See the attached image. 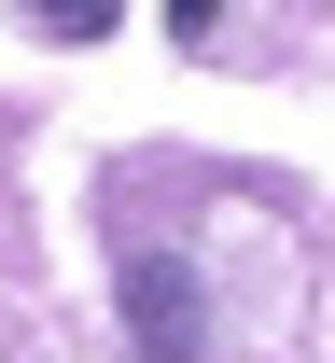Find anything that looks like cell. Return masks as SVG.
Wrapping results in <instances>:
<instances>
[{"instance_id": "obj_3", "label": "cell", "mask_w": 335, "mask_h": 363, "mask_svg": "<svg viewBox=\"0 0 335 363\" xmlns=\"http://www.w3.org/2000/svg\"><path fill=\"white\" fill-rule=\"evenodd\" d=\"M210 14H224V0H168V28H182V43H195V28H210Z\"/></svg>"}, {"instance_id": "obj_1", "label": "cell", "mask_w": 335, "mask_h": 363, "mask_svg": "<svg viewBox=\"0 0 335 363\" xmlns=\"http://www.w3.org/2000/svg\"><path fill=\"white\" fill-rule=\"evenodd\" d=\"M126 350L140 363H195V279L182 266H126Z\"/></svg>"}, {"instance_id": "obj_2", "label": "cell", "mask_w": 335, "mask_h": 363, "mask_svg": "<svg viewBox=\"0 0 335 363\" xmlns=\"http://www.w3.org/2000/svg\"><path fill=\"white\" fill-rule=\"evenodd\" d=\"M112 14H126V0H28V28H42V43H98Z\"/></svg>"}]
</instances>
